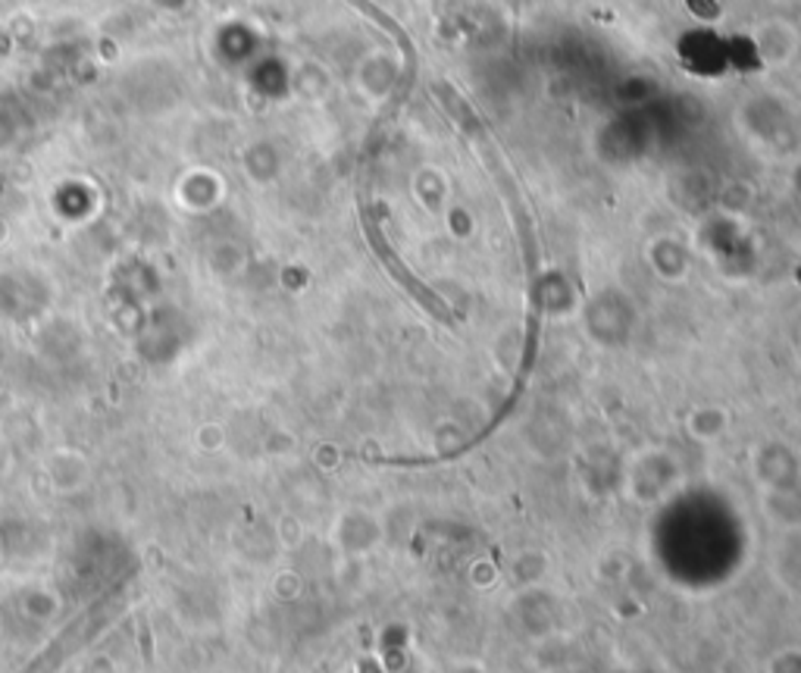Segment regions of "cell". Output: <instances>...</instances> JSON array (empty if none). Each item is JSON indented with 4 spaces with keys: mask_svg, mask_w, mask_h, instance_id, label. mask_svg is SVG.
Wrapping results in <instances>:
<instances>
[{
    "mask_svg": "<svg viewBox=\"0 0 801 673\" xmlns=\"http://www.w3.org/2000/svg\"><path fill=\"white\" fill-rule=\"evenodd\" d=\"M655 461H658V449L638 454V461L630 467V495L636 501H658L679 479L677 457H670L664 470H655Z\"/></svg>",
    "mask_w": 801,
    "mask_h": 673,
    "instance_id": "6da1fadb",
    "label": "cell"
},
{
    "mask_svg": "<svg viewBox=\"0 0 801 673\" xmlns=\"http://www.w3.org/2000/svg\"><path fill=\"white\" fill-rule=\"evenodd\" d=\"M682 429L692 442L699 445H714L717 439H723L730 432V410L720 408V405H699L686 413Z\"/></svg>",
    "mask_w": 801,
    "mask_h": 673,
    "instance_id": "7a4b0ae2",
    "label": "cell"
}]
</instances>
